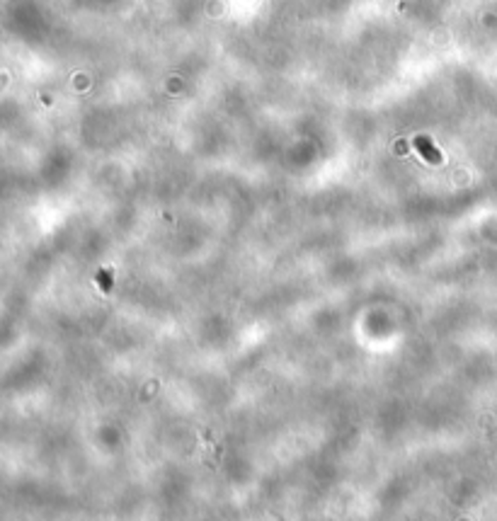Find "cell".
Masks as SVG:
<instances>
[{
  "label": "cell",
  "mask_w": 497,
  "mask_h": 521,
  "mask_svg": "<svg viewBox=\"0 0 497 521\" xmlns=\"http://www.w3.org/2000/svg\"><path fill=\"white\" fill-rule=\"evenodd\" d=\"M415 148L420 150V155L425 158V160L429 162H442V155H439V150L432 145V141L429 138H425V136H417L415 138Z\"/></svg>",
  "instance_id": "obj_1"
}]
</instances>
